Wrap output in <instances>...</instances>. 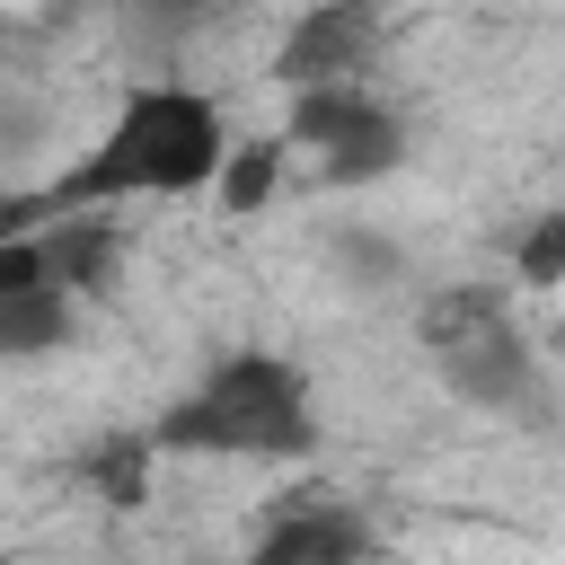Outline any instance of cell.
Returning <instances> with one entry per match:
<instances>
[{"label":"cell","mask_w":565,"mask_h":565,"mask_svg":"<svg viewBox=\"0 0 565 565\" xmlns=\"http://www.w3.org/2000/svg\"><path fill=\"white\" fill-rule=\"evenodd\" d=\"M282 141L309 150L327 185H371V177H388L406 159V124H397V106L371 79H353V88H300L282 106Z\"/></svg>","instance_id":"4"},{"label":"cell","mask_w":565,"mask_h":565,"mask_svg":"<svg viewBox=\"0 0 565 565\" xmlns=\"http://www.w3.org/2000/svg\"><path fill=\"white\" fill-rule=\"evenodd\" d=\"M380 44H388V9L380 0H309L282 44H274V79L300 97V88H353L380 71Z\"/></svg>","instance_id":"5"},{"label":"cell","mask_w":565,"mask_h":565,"mask_svg":"<svg viewBox=\"0 0 565 565\" xmlns=\"http://www.w3.org/2000/svg\"><path fill=\"white\" fill-rule=\"evenodd\" d=\"M0 565H9V556H0Z\"/></svg>","instance_id":"12"},{"label":"cell","mask_w":565,"mask_h":565,"mask_svg":"<svg viewBox=\"0 0 565 565\" xmlns=\"http://www.w3.org/2000/svg\"><path fill=\"white\" fill-rule=\"evenodd\" d=\"M159 441L150 433H106V441H88L79 450V477L97 486V503H115V512H141L150 503V477H159Z\"/></svg>","instance_id":"9"},{"label":"cell","mask_w":565,"mask_h":565,"mask_svg":"<svg viewBox=\"0 0 565 565\" xmlns=\"http://www.w3.org/2000/svg\"><path fill=\"white\" fill-rule=\"evenodd\" d=\"M150 441L168 459H309L318 450V406H309V371L274 344H238L212 353V371L150 424Z\"/></svg>","instance_id":"2"},{"label":"cell","mask_w":565,"mask_h":565,"mask_svg":"<svg viewBox=\"0 0 565 565\" xmlns=\"http://www.w3.org/2000/svg\"><path fill=\"white\" fill-rule=\"evenodd\" d=\"M380 556V521L362 503H327V494H300V503H274L247 565H371Z\"/></svg>","instance_id":"6"},{"label":"cell","mask_w":565,"mask_h":565,"mask_svg":"<svg viewBox=\"0 0 565 565\" xmlns=\"http://www.w3.org/2000/svg\"><path fill=\"white\" fill-rule=\"evenodd\" d=\"M415 344L433 353V380L477 415H530L539 406V353L494 282H441L415 309Z\"/></svg>","instance_id":"3"},{"label":"cell","mask_w":565,"mask_h":565,"mask_svg":"<svg viewBox=\"0 0 565 565\" xmlns=\"http://www.w3.org/2000/svg\"><path fill=\"white\" fill-rule=\"evenodd\" d=\"M230 115L212 88L185 79H132L115 97V115L97 124V141L26 203H9L0 230L26 221H62V212H106V203H168V194H212L221 159H230Z\"/></svg>","instance_id":"1"},{"label":"cell","mask_w":565,"mask_h":565,"mask_svg":"<svg viewBox=\"0 0 565 565\" xmlns=\"http://www.w3.org/2000/svg\"><path fill=\"white\" fill-rule=\"evenodd\" d=\"M512 274L530 282V291H547V282H565V203L556 212H539L521 238H512Z\"/></svg>","instance_id":"11"},{"label":"cell","mask_w":565,"mask_h":565,"mask_svg":"<svg viewBox=\"0 0 565 565\" xmlns=\"http://www.w3.org/2000/svg\"><path fill=\"white\" fill-rule=\"evenodd\" d=\"M44 256H53V282L79 300V291H106V282H115L124 230H115L106 212H62V221H44Z\"/></svg>","instance_id":"7"},{"label":"cell","mask_w":565,"mask_h":565,"mask_svg":"<svg viewBox=\"0 0 565 565\" xmlns=\"http://www.w3.org/2000/svg\"><path fill=\"white\" fill-rule=\"evenodd\" d=\"M282 159H291L282 132H247V141H230V159H221V177H212V203H221V212H265L274 185H282Z\"/></svg>","instance_id":"10"},{"label":"cell","mask_w":565,"mask_h":565,"mask_svg":"<svg viewBox=\"0 0 565 565\" xmlns=\"http://www.w3.org/2000/svg\"><path fill=\"white\" fill-rule=\"evenodd\" d=\"M79 335V300L62 282H35V291H0V362H35V353H62Z\"/></svg>","instance_id":"8"}]
</instances>
